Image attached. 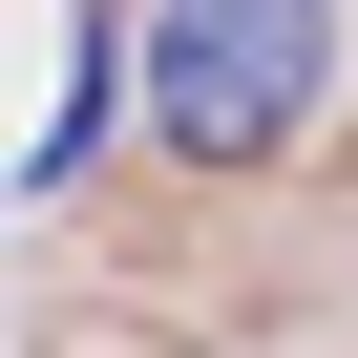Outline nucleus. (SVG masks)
<instances>
[{
  "label": "nucleus",
  "mask_w": 358,
  "mask_h": 358,
  "mask_svg": "<svg viewBox=\"0 0 358 358\" xmlns=\"http://www.w3.org/2000/svg\"><path fill=\"white\" fill-rule=\"evenodd\" d=\"M148 127H169V169H253L295 106H316V64H337V0H148Z\"/></svg>",
  "instance_id": "nucleus-1"
},
{
  "label": "nucleus",
  "mask_w": 358,
  "mask_h": 358,
  "mask_svg": "<svg viewBox=\"0 0 358 358\" xmlns=\"http://www.w3.org/2000/svg\"><path fill=\"white\" fill-rule=\"evenodd\" d=\"M106 85H148V43H64V106H43V190H85V148H106Z\"/></svg>",
  "instance_id": "nucleus-2"
}]
</instances>
